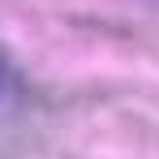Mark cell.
<instances>
[{
    "label": "cell",
    "mask_w": 159,
    "mask_h": 159,
    "mask_svg": "<svg viewBox=\"0 0 159 159\" xmlns=\"http://www.w3.org/2000/svg\"><path fill=\"white\" fill-rule=\"evenodd\" d=\"M13 90H17V69H13V60H9V56L0 52V103H4Z\"/></svg>",
    "instance_id": "obj_1"
}]
</instances>
